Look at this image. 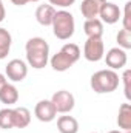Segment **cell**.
Listing matches in <instances>:
<instances>
[{"label": "cell", "mask_w": 131, "mask_h": 133, "mask_svg": "<svg viewBox=\"0 0 131 133\" xmlns=\"http://www.w3.org/2000/svg\"><path fill=\"white\" fill-rule=\"evenodd\" d=\"M105 57V62L106 65L110 66V70H120L127 65L128 62V56H127V51L119 48V46H114L111 50H108V53L103 56Z\"/></svg>", "instance_id": "9"}, {"label": "cell", "mask_w": 131, "mask_h": 133, "mask_svg": "<svg viewBox=\"0 0 131 133\" xmlns=\"http://www.w3.org/2000/svg\"><path fill=\"white\" fill-rule=\"evenodd\" d=\"M122 133H131V130H125V132H122Z\"/></svg>", "instance_id": "28"}, {"label": "cell", "mask_w": 131, "mask_h": 133, "mask_svg": "<svg viewBox=\"0 0 131 133\" xmlns=\"http://www.w3.org/2000/svg\"><path fill=\"white\" fill-rule=\"evenodd\" d=\"M51 102L54 104L56 111H57V113H62V115L69 113V111L74 108V105H76V99H74L72 93H69V91H66V90H59V91H56V93L53 95V98H51Z\"/></svg>", "instance_id": "6"}, {"label": "cell", "mask_w": 131, "mask_h": 133, "mask_svg": "<svg viewBox=\"0 0 131 133\" xmlns=\"http://www.w3.org/2000/svg\"><path fill=\"white\" fill-rule=\"evenodd\" d=\"M6 82H8V81H6V76H5L3 73H0V90L3 88V85H5Z\"/></svg>", "instance_id": "26"}, {"label": "cell", "mask_w": 131, "mask_h": 133, "mask_svg": "<svg viewBox=\"0 0 131 133\" xmlns=\"http://www.w3.org/2000/svg\"><path fill=\"white\" fill-rule=\"evenodd\" d=\"M11 43H12L11 33H9L6 28H2V26H0V61L5 59V57L9 54Z\"/></svg>", "instance_id": "18"}, {"label": "cell", "mask_w": 131, "mask_h": 133, "mask_svg": "<svg viewBox=\"0 0 131 133\" xmlns=\"http://www.w3.org/2000/svg\"><path fill=\"white\" fill-rule=\"evenodd\" d=\"M117 125L119 129L125 130H131V105L128 102L122 104L119 107V115H117Z\"/></svg>", "instance_id": "16"}, {"label": "cell", "mask_w": 131, "mask_h": 133, "mask_svg": "<svg viewBox=\"0 0 131 133\" xmlns=\"http://www.w3.org/2000/svg\"><path fill=\"white\" fill-rule=\"evenodd\" d=\"M57 129L60 133H77L79 132V122L74 116L63 115L57 119Z\"/></svg>", "instance_id": "14"}, {"label": "cell", "mask_w": 131, "mask_h": 133, "mask_svg": "<svg viewBox=\"0 0 131 133\" xmlns=\"http://www.w3.org/2000/svg\"><path fill=\"white\" fill-rule=\"evenodd\" d=\"M12 118L16 129H25L31 122V111L26 107H16L12 108Z\"/></svg>", "instance_id": "13"}, {"label": "cell", "mask_w": 131, "mask_h": 133, "mask_svg": "<svg viewBox=\"0 0 131 133\" xmlns=\"http://www.w3.org/2000/svg\"><path fill=\"white\" fill-rule=\"evenodd\" d=\"M99 17H100V22L102 23H106V25H114L119 22V19L122 17V12L119 9V6L113 2H105L100 12H99Z\"/></svg>", "instance_id": "10"}, {"label": "cell", "mask_w": 131, "mask_h": 133, "mask_svg": "<svg viewBox=\"0 0 131 133\" xmlns=\"http://www.w3.org/2000/svg\"><path fill=\"white\" fill-rule=\"evenodd\" d=\"M122 23H123V30H128L131 31V2L125 3V9H123V19H122Z\"/></svg>", "instance_id": "22"}, {"label": "cell", "mask_w": 131, "mask_h": 133, "mask_svg": "<svg viewBox=\"0 0 131 133\" xmlns=\"http://www.w3.org/2000/svg\"><path fill=\"white\" fill-rule=\"evenodd\" d=\"M83 56L88 62H99L105 56V45L102 37H88L83 45Z\"/></svg>", "instance_id": "5"}, {"label": "cell", "mask_w": 131, "mask_h": 133, "mask_svg": "<svg viewBox=\"0 0 131 133\" xmlns=\"http://www.w3.org/2000/svg\"><path fill=\"white\" fill-rule=\"evenodd\" d=\"M108 133H122V132H119V130H111V132H108Z\"/></svg>", "instance_id": "27"}, {"label": "cell", "mask_w": 131, "mask_h": 133, "mask_svg": "<svg viewBox=\"0 0 131 133\" xmlns=\"http://www.w3.org/2000/svg\"><path fill=\"white\" fill-rule=\"evenodd\" d=\"M83 31L86 37H102L103 36V23L100 19H86L83 23Z\"/></svg>", "instance_id": "17"}, {"label": "cell", "mask_w": 131, "mask_h": 133, "mask_svg": "<svg viewBox=\"0 0 131 133\" xmlns=\"http://www.w3.org/2000/svg\"><path fill=\"white\" fill-rule=\"evenodd\" d=\"M12 2V5H16V6H23V5H26V3H31V2H40V0H11Z\"/></svg>", "instance_id": "24"}, {"label": "cell", "mask_w": 131, "mask_h": 133, "mask_svg": "<svg viewBox=\"0 0 131 133\" xmlns=\"http://www.w3.org/2000/svg\"><path fill=\"white\" fill-rule=\"evenodd\" d=\"M48 2H49V5H51V6H59V8L65 9V8H68V6L74 5V2H76V0H48Z\"/></svg>", "instance_id": "23"}, {"label": "cell", "mask_w": 131, "mask_h": 133, "mask_svg": "<svg viewBox=\"0 0 131 133\" xmlns=\"http://www.w3.org/2000/svg\"><path fill=\"white\" fill-rule=\"evenodd\" d=\"M5 76L12 82H22L28 76V66L22 59H12L5 66Z\"/></svg>", "instance_id": "7"}, {"label": "cell", "mask_w": 131, "mask_h": 133, "mask_svg": "<svg viewBox=\"0 0 131 133\" xmlns=\"http://www.w3.org/2000/svg\"><path fill=\"white\" fill-rule=\"evenodd\" d=\"M106 0H83L80 5V12L85 19H97L99 12Z\"/></svg>", "instance_id": "11"}, {"label": "cell", "mask_w": 131, "mask_h": 133, "mask_svg": "<svg viewBox=\"0 0 131 133\" xmlns=\"http://www.w3.org/2000/svg\"><path fill=\"white\" fill-rule=\"evenodd\" d=\"M122 81H123V93H125V98L130 101L131 99V70H125L123 71Z\"/></svg>", "instance_id": "21"}, {"label": "cell", "mask_w": 131, "mask_h": 133, "mask_svg": "<svg viewBox=\"0 0 131 133\" xmlns=\"http://www.w3.org/2000/svg\"><path fill=\"white\" fill-rule=\"evenodd\" d=\"M25 51L30 66L35 70L45 68L49 62V45L43 37H31L25 45Z\"/></svg>", "instance_id": "1"}, {"label": "cell", "mask_w": 131, "mask_h": 133, "mask_svg": "<svg viewBox=\"0 0 131 133\" xmlns=\"http://www.w3.org/2000/svg\"><path fill=\"white\" fill-rule=\"evenodd\" d=\"M54 14H56V9L51 5H40L35 9V19L42 26H51Z\"/></svg>", "instance_id": "12"}, {"label": "cell", "mask_w": 131, "mask_h": 133, "mask_svg": "<svg viewBox=\"0 0 131 133\" xmlns=\"http://www.w3.org/2000/svg\"><path fill=\"white\" fill-rule=\"evenodd\" d=\"M5 17H6V9H5V5H3V2L0 0V23L5 20Z\"/></svg>", "instance_id": "25"}, {"label": "cell", "mask_w": 131, "mask_h": 133, "mask_svg": "<svg viewBox=\"0 0 131 133\" xmlns=\"http://www.w3.org/2000/svg\"><path fill=\"white\" fill-rule=\"evenodd\" d=\"M119 74L116 73V70H99L96 71L91 79H90V85L93 88L94 93H99V95H105V93H113L117 90L119 87Z\"/></svg>", "instance_id": "2"}, {"label": "cell", "mask_w": 131, "mask_h": 133, "mask_svg": "<svg viewBox=\"0 0 131 133\" xmlns=\"http://www.w3.org/2000/svg\"><path fill=\"white\" fill-rule=\"evenodd\" d=\"M53 33L57 39L60 40H68L72 37L74 30H76V22H74V16L66 11V9H60L56 11L54 19H53Z\"/></svg>", "instance_id": "4"}, {"label": "cell", "mask_w": 131, "mask_h": 133, "mask_svg": "<svg viewBox=\"0 0 131 133\" xmlns=\"http://www.w3.org/2000/svg\"><path fill=\"white\" fill-rule=\"evenodd\" d=\"M17 101H19V90L16 88V85L6 82L0 90V102L6 105H12L17 104Z\"/></svg>", "instance_id": "15"}, {"label": "cell", "mask_w": 131, "mask_h": 133, "mask_svg": "<svg viewBox=\"0 0 131 133\" xmlns=\"http://www.w3.org/2000/svg\"><path fill=\"white\" fill-rule=\"evenodd\" d=\"M0 129H3V130L14 129L12 108H3V110H0Z\"/></svg>", "instance_id": "19"}, {"label": "cell", "mask_w": 131, "mask_h": 133, "mask_svg": "<svg viewBox=\"0 0 131 133\" xmlns=\"http://www.w3.org/2000/svg\"><path fill=\"white\" fill-rule=\"evenodd\" d=\"M116 40H117V43H119V48H122V50H130L131 48V31L128 30H120L117 36H116Z\"/></svg>", "instance_id": "20"}, {"label": "cell", "mask_w": 131, "mask_h": 133, "mask_svg": "<svg viewBox=\"0 0 131 133\" xmlns=\"http://www.w3.org/2000/svg\"><path fill=\"white\" fill-rule=\"evenodd\" d=\"M80 59V48L76 43H65L60 51H57L56 54H53V57L49 59V64L53 66V70L63 73L66 70H69L77 61Z\"/></svg>", "instance_id": "3"}, {"label": "cell", "mask_w": 131, "mask_h": 133, "mask_svg": "<svg viewBox=\"0 0 131 133\" xmlns=\"http://www.w3.org/2000/svg\"><path fill=\"white\" fill-rule=\"evenodd\" d=\"M34 115L40 122H51L56 119L57 111H56V107L51 102V99H42L35 104Z\"/></svg>", "instance_id": "8"}, {"label": "cell", "mask_w": 131, "mask_h": 133, "mask_svg": "<svg viewBox=\"0 0 131 133\" xmlns=\"http://www.w3.org/2000/svg\"><path fill=\"white\" fill-rule=\"evenodd\" d=\"M91 133H97V132H91Z\"/></svg>", "instance_id": "29"}]
</instances>
